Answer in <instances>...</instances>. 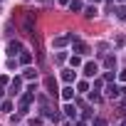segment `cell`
<instances>
[{
	"mask_svg": "<svg viewBox=\"0 0 126 126\" xmlns=\"http://www.w3.org/2000/svg\"><path fill=\"white\" fill-rule=\"evenodd\" d=\"M20 52H22V45L15 42V40H10V42H8V54H10V57H17Z\"/></svg>",
	"mask_w": 126,
	"mask_h": 126,
	"instance_id": "1",
	"label": "cell"
},
{
	"mask_svg": "<svg viewBox=\"0 0 126 126\" xmlns=\"http://www.w3.org/2000/svg\"><path fill=\"white\" fill-rule=\"evenodd\" d=\"M84 74H87V77H96V74H99L96 62H87V64H84Z\"/></svg>",
	"mask_w": 126,
	"mask_h": 126,
	"instance_id": "2",
	"label": "cell"
},
{
	"mask_svg": "<svg viewBox=\"0 0 126 126\" xmlns=\"http://www.w3.org/2000/svg\"><path fill=\"white\" fill-rule=\"evenodd\" d=\"M106 96H109V99H116V96H119V87H116V84H109V87H106Z\"/></svg>",
	"mask_w": 126,
	"mask_h": 126,
	"instance_id": "3",
	"label": "cell"
},
{
	"mask_svg": "<svg viewBox=\"0 0 126 126\" xmlns=\"http://www.w3.org/2000/svg\"><path fill=\"white\" fill-rule=\"evenodd\" d=\"M20 87H22V82H20V79H13V84H10V94H13V96L20 94Z\"/></svg>",
	"mask_w": 126,
	"mask_h": 126,
	"instance_id": "4",
	"label": "cell"
},
{
	"mask_svg": "<svg viewBox=\"0 0 126 126\" xmlns=\"http://www.w3.org/2000/svg\"><path fill=\"white\" fill-rule=\"evenodd\" d=\"M64 116H69V119H77V109H74L72 104H64Z\"/></svg>",
	"mask_w": 126,
	"mask_h": 126,
	"instance_id": "5",
	"label": "cell"
},
{
	"mask_svg": "<svg viewBox=\"0 0 126 126\" xmlns=\"http://www.w3.org/2000/svg\"><path fill=\"white\" fill-rule=\"evenodd\" d=\"M62 99H67V101L74 99V89L72 87H64V89H62Z\"/></svg>",
	"mask_w": 126,
	"mask_h": 126,
	"instance_id": "6",
	"label": "cell"
},
{
	"mask_svg": "<svg viewBox=\"0 0 126 126\" xmlns=\"http://www.w3.org/2000/svg\"><path fill=\"white\" fill-rule=\"evenodd\" d=\"M62 79H64V82H74V79H77V74H74L72 69H64V72H62Z\"/></svg>",
	"mask_w": 126,
	"mask_h": 126,
	"instance_id": "7",
	"label": "cell"
},
{
	"mask_svg": "<svg viewBox=\"0 0 126 126\" xmlns=\"http://www.w3.org/2000/svg\"><path fill=\"white\" fill-rule=\"evenodd\" d=\"M17 57H20V62H22V64H27V62H32V54H30L27 49H22V52H20Z\"/></svg>",
	"mask_w": 126,
	"mask_h": 126,
	"instance_id": "8",
	"label": "cell"
},
{
	"mask_svg": "<svg viewBox=\"0 0 126 126\" xmlns=\"http://www.w3.org/2000/svg\"><path fill=\"white\" fill-rule=\"evenodd\" d=\"M45 84H47V89H49V94H52V96H54V94H57V82H54V79H52V77H49V79H47V82H45Z\"/></svg>",
	"mask_w": 126,
	"mask_h": 126,
	"instance_id": "9",
	"label": "cell"
},
{
	"mask_svg": "<svg viewBox=\"0 0 126 126\" xmlns=\"http://www.w3.org/2000/svg\"><path fill=\"white\" fill-rule=\"evenodd\" d=\"M74 49H77L79 54H87V52H89V47H87L84 42H79V40H77V45H74Z\"/></svg>",
	"mask_w": 126,
	"mask_h": 126,
	"instance_id": "10",
	"label": "cell"
},
{
	"mask_svg": "<svg viewBox=\"0 0 126 126\" xmlns=\"http://www.w3.org/2000/svg\"><path fill=\"white\" fill-rule=\"evenodd\" d=\"M69 8H72V13H77V10H82V3H79V0H72Z\"/></svg>",
	"mask_w": 126,
	"mask_h": 126,
	"instance_id": "11",
	"label": "cell"
},
{
	"mask_svg": "<svg viewBox=\"0 0 126 126\" xmlns=\"http://www.w3.org/2000/svg\"><path fill=\"white\" fill-rule=\"evenodd\" d=\"M84 15H87V17H94V15H96V8H92V5L84 8Z\"/></svg>",
	"mask_w": 126,
	"mask_h": 126,
	"instance_id": "12",
	"label": "cell"
},
{
	"mask_svg": "<svg viewBox=\"0 0 126 126\" xmlns=\"http://www.w3.org/2000/svg\"><path fill=\"white\" fill-rule=\"evenodd\" d=\"M32 77H35V69L27 67V69H25V79H32Z\"/></svg>",
	"mask_w": 126,
	"mask_h": 126,
	"instance_id": "13",
	"label": "cell"
},
{
	"mask_svg": "<svg viewBox=\"0 0 126 126\" xmlns=\"http://www.w3.org/2000/svg\"><path fill=\"white\" fill-rule=\"evenodd\" d=\"M69 64H72V67H77V64H82V59H79V57H72V59H69Z\"/></svg>",
	"mask_w": 126,
	"mask_h": 126,
	"instance_id": "14",
	"label": "cell"
},
{
	"mask_svg": "<svg viewBox=\"0 0 126 126\" xmlns=\"http://www.w3.org/2000/svg\"><path fill=\"white\" fill-rule=\"evenodd\" d=\"M0 109H3V111H10V109H13V104H10V101H3V106H0Z\"/></svg>",
	"mask_w": 126,
	"mask_h": 126,
	"instance_id": "15",
	"label": "cell"
},
{
	"mask_svg": "<svg viewBox=\"0 0 126 126\" xmlns=\"http://www.w3.org/2000/svg\"><path fill=\"white\" fill-rule=\"evenodd\" d=\"M119 20H126V8H119Z\"/></svg>",
	"mask_w": 126,
	"mask_h": 126,
	"instance_id": "16",
	"label": "cell"
},
{
	"mask_svg": "<svg viewBox=\"0 0 126 126\" xmlns=\"http://www.w3.org/2000/svg\"><path fill=\"white\" fill-rule=\"evenodd\" d=\"M94 126H106V121L104 119H94Z\"/></svg>",
	"mask_w": 126,
	"mask_h": 126,
	"instance_id": "17",
	"label": "cell"
},
{
	"mask_svg": "<svg viewBox=\"0 0 126 126\" xmlns=\"http://www.w3.org/2000/svg\"><path fill=\"white\" fill-rule=\"evenodd\" d=\"M119 79H121V82H126V69H121V74H119Z\"/></svg>",
	"mask_w": 126,
	"mask_h": 126,
	"instance_id": "18",
	"label": "cell"
},
{
	"mask_svg": "<svg viewBox=\"0 0 126 126\" xmlns=\"http://www.w3.org/2000/svg\"><path fill=\"white\" fill-rule=\"evenodd\" d=\"M77 126H87V124H77Z\"/></svg>",
	"mask_w": 126,
	"mask_h": 126,
	"instance_id": "19",
	"label": "cell"
},
{
	"mask_svg": "<svg viewBox=\"0 0 126 126\" xmlns=\"http://www.w3.org/2000/svg\"><path fill=\"white\" fill-rule=\"evenodd\" d=\"M92 3H99V0H92Z\"/></svg>",
	"mask_w": 126,
	"mask_h": 126,
	"instance_id": "20",
	"label": "cell"
},
{
	"mask_svg": "<svg viewBox=\"0 0 126 126\" xmlns=\"http://www.w3.org/2000/svg\"><path fill=\"white\" fill-rule=\"evenodd\" d=\"M121 126H126V121H124V124H121Z\"/></svg>",
	"mask_w": 126,
	"mask_h": 126,
	"instance_id": "21",
	"label": "cell"
},
{
	"mask_svg": "<svg viewBox=\"0 0 126 126\" xmlns=\"http://www.w3.org/2000/svg\"><path fill=\"white\" fill-rule=\"evenodd\" d=\"M0 94H3V89H0Z\"/></svg>",
	"mask_w": 126,
	"mask_h": 126,
	"instance_id": "22",
	"label": "cell"
}]
</instances>
